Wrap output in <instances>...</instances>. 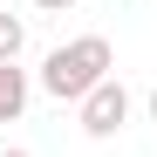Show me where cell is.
<instances>
[{"instance_id":"52a82bcc","label":"cell","mask_w":157,"mask_h":157,"mask_svg":"<svg viewBox=\"0 0 157 157\" xmlns=\"http://www.w3.org/2000/svg\"><path fill=\"white\" fill-rule=\"evenodd\" d=\"M0 157H28V150H0Z\"/></svg>"},{"instance_id":"3957f363","label":"cell","mask_w":157,"mask_h":157,"mask_svg":"<svg viewBox=\"0 0 157 157\" xmlns=\"http://www.w3.org/2000/svg\"><path fill=\"white\" fill-rule=\"evenodd\" d=\"M21 109H28V68L0 62V123H14Z\"/></svg>"},{"instance_id":"6da1fadb","label":"cell","mask_w":157,"mask_h":157,"mask_svg":"<svg viewBox=\"0 0 157 157\" xmlns=\"http://www.w3.org/2000/svg\"><path fill=\"white\" fill-rule=\"evenodd\" d=\"M102 82H109V41L102 34H82V41H68L41 62V89L55 102H89Z\"/></svg>"},{"instance_id":"8992f818","label":"cell","mask_w":157,"mask_h":157,"mask_svg":"<svg viewBox=\"0 0 157 157\" xmlns=\"http://www.w3.org/2000/svg\"><path fill=\"white\" fill-rule=\"evenodd\" d=\"M150 123H157V89H150Z\"/></svg>"},{"instance_id":"7a4b0ae2","label":"cell","mask_w":157,"mask_h":157,"mask_svg":"<svg viewBox=\"0 0 157 157\" xmlns=\"http://www.w3.org/2000/svg\"><path fill=\"white\" fill-rule=\"evenodd\" d=\"M123 123H130V89L109 75V82H102V89L82 102V130H89V137H116Z\"/></svg>"},{"instance_id":"277c9868","label":"cell","mask_w":157,"mask_h":157,"mask_svg":"<svg viewBox=\"0 0 157 157\" xmlns=\"http://www.w3.org/2000/svg\"><path fill=\"white\" fill-rule=\"evenodd\" d=\"M21 48H28V28H21V14L0 7V62H21Z\"/></svg>"},{"instance_id":"5b68a950","label":"cell","mask_w":157,"mask_h":157,"mask_svg":"<svg viewBox=\"0 0 157 157\" xmlns=\"http://www.w3.org/2000/svg\"><path fill=\"white\" fill-rule=\"evenodd\" d=\"M34 7H41V14H68L75 0H34Z\"/></svg>"}]
</instances>
